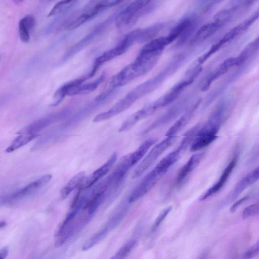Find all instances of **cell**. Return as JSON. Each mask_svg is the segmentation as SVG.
Listing matches in <instances>:
<instances>
[{"instance_id": "cell-1", "label": "cell", "mask_w": 259, "mask_h": 259, "mask_svg": "<svg viewBox=\"0 0 259 259\" xmlns=\"http://www.w3.org/2000/svg\"><path fill=\"white\" fill-rule=\"evenodd\" d=\"M155 2L135 1L117 13L115 22L119 28L131 27L142 17L151 12L155 7Z\"/></svg>"}, {"instance_id": "cell-2", "label": "cell", "mask_w": 259, "mask_h": 259, "mask_svg": "<svg viewBox=\"0 0 259 259\" xmlns=\"http://www.w3.org/2000/svg\"><path fill=\"white\" fill-rule=\"evenodd\" d=\"M162 52L140 51L136 59L121 69L125 79L128 82L150 71L158 61Z\"/></svg>"}, {"instance_id": "cell-3", "label": "cell", "mask_w": 259, "mask_h": 259, "mask_svg": "<svg viewBox=\"0 0 259 259\" xmlns=\"http://www.w3.org/2000/svg\"><path fill=\"white\" fill-rule=\"evenodd\" d=\"M140 29L133 30L127 33L113 48L105 51L94 61L91 74L93 76L98 68L103 64L124 54L135 42H137Z\"/></svg>"}, {"instance_id": "cell-4", "label": "cell", "mask_w": 259, "mask_h": 259, "mask_svg": "<svg viewBox=\"0 0 259 259\" xmlns=\"http://www.w3.org/2000/svg\"><path fill=\"white\" fill-rule=\"evenodd\" d=\"M121 2V1L118 0L90 1L78 15L65 24V29L68 30L74 29L95 17L101 12Z\"/></svg>"}, {"instance_id": "cell-5", "label": "cell", "mask_w": 259, "mask_h": 259, "mask_svg": "<svg viewBox=\"0 0 259 259\" xmlns=\"http://www.w3.org/2000/svg\"><path fill=\"white\" fill-rule=\"evenodd\" d=\"M168 169L158 163L141 181L130 195L128 202L133 203L144 196L161 179Z\"/></svg>"}, {"instance_id": "cell-6", "label": "cell", "mask_w": 259, "mask_h": 259, "mask_svg": "<svg viewBox=\"0 0 259 259\" xmlns=\"http://www.w3.org/2000/svg\"><path fill=\"white\" fill-rule=\"evenodd\" d=\"M117 14H115L95 27L81 39L74 44L65 53L62 61H65L97 39L110 26L115 20Z\"/></svg>"}, {"instance_id": "cell-7", "label": "cell", "mask_w": 259, "mask_h": 259, "mask_svg": "<svg viewBox=\"0 0 259 259\" xmlns=\"http://www.w3.org/2000/svg\"><path fill=\"white\" fill-rule=\"evenodd\" d=\"M176 140V136L166 137L156 144L137 166L134 171L133 178H137L142 176L157 159L172 145Z\"/></svg>"}, {"instance_id": "cell-8", "label": "cell", "mask_w": 259, "mask_h": 259, "mask_svg": "<svg viewBox=\"0 0 259 259\" xmlns=\"http://www.w3.org/2000/svg\"><path fill=\"white\" fill-rule=\"evenodd\" d=\"M69 109H63L58 111L57 113L56 112L31 123L22 129L18 134H37V132L46 128L52 123L65 118L69 114Z\"/></svg>"}, {"instance_id": "cell-9", "label": "cell", "mask_w": 259, "mask_h": 259, "mask_svg": "<svg viewBox=\"0 0 259 259\" xmlns=\"http://www.w3.org/2000/svg\"><path fill=\"white\" fill-rule=\"evenodd\" d=\"M117 152L113 153L102 166L85 177L79 190L83 191L90 189L98 181L103 178L110 171L117 159Z\"/></svg>"}, {"instance_id": "cell-10", "label": "cell", "mask_w": 259, "mask_h": 259, "mask_svg": "<svg viewBox=\"0 0 259 259\" xmlns=\"http://www.w3.org/2000/svg\"><path fill=\"white\" fill-rule=\"evenodd\" d=\"M258 178L259 168L257 167L238 181L224 200L223 205H228L234 201L245 190L255 183Z\"/></svg>"}, {"instance_id": "cell-11", "label": "cell", "mask_w": 259, "mask_h": 259, "mask_svg": "<svg viewBox=\"0 0 259 259\" xmlns=\"http://www.w3.org/2000/svg\"><path fill=\"white\" fill-rule=\"evenodd\" d=\"M238 161L237 156H235L225 168L218 181L206 190L200 197L199 200H205L218 193L224 187L235 167Z\"/></svg>"}, {"instance_id": "cell-12", "label": "cell", "mask_w": 259, "mask_h": 259, "mask_svg": "<svg viewBox=\"0 0 259 259\" xmlns=\"http://www.w3.org/2000/svg\"><path fill=\"white\" fill-rule=\"evenodd\" d=\"M135 102L127 95L116 102L107 111L97 114L93 119L94 122H100L108 120L129 108Z\"/></svg>"}, {"instance_id": "cell-13", "label": "cell", "mask_w": 259, "mask_h": 259, "mask_svg": "<svg viewBox=\"0 0 259 259\" xmlns=\"http://www.w3.org/2000/svg\"><path fill=\"white\" fill-rule=\"evenodd\" d=\"M52 176L47 174L13 193L9 198L10 201H15L29 196L47 185L52 179Z\"/></svg>"}, {"instance_id": "cell-14", "label": "cell", "mask_w": 259, "mask_h": 259, "mask_svg": "<svg viewBox=\"0 0 259 259\" xmlns=\"http://www.w3.org/2000/svg\"><path fill=\"white\" fill-rule=\"evenodd\" d=\"M200 101L188 109L170 127L165 134V137L176 136L190 122L197 110Z\"/></svg>"}, {"instance_id": "cell-15", "label": "cell", "mask_w": 259, "mask_h": 259, "mask_svg": "<svg viewBox=\"0 0 259 259\" xmlns=\"http://www.w3.org/2000/svg\"><path fill=\"white\" fill-rule=\"evenodd\" d=\"M236 66L235 58H229L221 63L208 76L201 88L203 92L207 90L212 82L219 77L228 72L231 68Z\"/></svg>"}, {"instance_id": "cell-16", "label": "cell", "mask_w": 259, "mask_h": 259, "mask_svg": "<svg viewBox=\"0 0 259 259\" xmlns=\"http://www.w3.org/2000/svg\"><path fill=\"white\" fill-rule=\"evenodd\" d=\"M204 156L201 152L192 155L187 162L180 169L176 178V183L179 185L197 167Z\"/></svg>"}, {"instance_id": "cell-17", "label": "cell", "mask_w": 259, "mask_h": 259, "mask_svg": "<svg viewBox=\"0 0 259 259\" xmlns=\"http://www.w3.org/2000/svg\"><path fill=\"white\" fill-rule=\"evenodd\" d=\"M85 178L84 171H81L74 176L62 188L60 196L64 199L67 197L74 190L80 187Z\"/></svg>"}, {"instance_id": "cell-18", "label": "cell", "mask_w": 259, "mask_h": 259, "mask_svg": "<svg viewBox=\"0 0 259 259\" xmlns=\"http://www.w3.org/2000/svg\"><path fill=\"white\" fill-rule=\"evenodd\" d=\"M163 27V24L157 23L144 29H140L137 42H147L155 38Z\"/></svg>"}, {"instance_id": "cell-19", "label": "cell", "mask_w": 259, "mask_h": 259, "mask_svg": "<svg viewBox=\"0 0 259 259\" xmlns=\"http://www.w3.org/2000/svg\"><path fill=\"white\" fill-rule=\"evenodd\" d=\"M35 25V19L32 15H27L21 19L19 23V33L23 42H28L30 39V31Z\"/></svg>"}, {"instance_id": "cell-20", "label": "cell", "mask_w": 259, "mask_h": 259, "mask_svg": "<svg viewBox=\"0 0 259 259\" xmlns=\"http://www.w3.org/2000/svg\"><path fill=\"white\" fill-rule=\"evenodd\" d=\"M221 28L213 21L201 26L196 32L192 40L193 42H201L214 34Z\"/></svg>"}, {"instance_id": "cell-21", "label": "cell", "mask_w": 259, "mask_h": 259, "mask_svg": "<svg viewBox=\"0 0 259 259\" xmlns=\"http://www.w3.org/2000/svg\"><path fill=\"white\" fill-rule=\"evenodd\" d=\"M169 44L170 42L166 36L159 37L147 42L140 51L151 53L162 52L164 48Z\"/></svg>"}, {"instance_id": "cell-22", "label": "cell", "mask_w": 259, "mask_h": 259, "mask_svg": "<svg viewBox=\"0 0 259 259\" xmlns=\"http://www.w3.org/2000/svg\"><path fill=\"white\" fill-rule=\"evenodd\" d=\"M258 37L248 44L241 51L240 54L235 57L236 66L239 65L252 57L258 50Z\"/></svg>"}, {"instance_id": "cell-23", "label": "cell", "mask_w": 259, "mask_h": 259, "mask_svg": "<svg viewBox=\"0 0 259 259\" xmlns=\"http://www.w3.org/2000/svg\"><path fill=\"white\" fill-rule=\"evenodd\" d=\"M218 137L207 134H196L190 145V150L192 152L199 151L212 143Z\"/></svg>"}, {"instance_id": "cell-24", "label": "cell", "mask_w": 259, "mask_h": 259, "mask_svg": "<svg viewBox=\"0 0 259 259\" xmlns=\"http://www.w3.org/2000/svg\"><path fill=\"white\" fill-rule=\"evenodd\" d=\"M38 136L35 134H19L6 149V152L11 153L26 145Z\"/></svg>"}, {"instance_id": "cell-25", "label": "cell", "mask_w": 259, "mask_h": 259, "mask_svg": "<svg viewBox=\"0 0 259 259\" xmlns=\"http://www.w3.org/2000/svg\"><path fill=\"white\" fill-rule=\"evenodd\" d=\"M78 1H61L57 2L50 11L47 17H51L65 12L68 9L73 7Z\"/></svg>"}, {"instance_id": "cell-26", "label": "cell", "mask_w": 259, "mask_h": 259, "mask_svg": "<svg viewBox=\"0 0 259 259\" xmlns=\"http://www.w3.org/2000/svg\"><path fill=\"white\" fill-rule=\"evenodd\" d=\"M136 244L135 240L125 243L110 259H124L133 250Z\"/></svg>"}, {"instance_id": "cell-27", "label": "cell", "mask_w": 259, "mask_h": 259, "mask_svg": "<svg viewBox=\"0 0 259 259\" xmlns=\"http://www.w3.org/2000/svg\"><path fill=\"white\" fill-rule=\"evenodd\" d=\"M259 212V205L258 203L252 204L243 210L242 217L243 219H247L251 217L258 214Z\"/></svg>"}, {"instance_id": "cell-28", "label": "cell", "mask_w": 259, "mask_h": 259, "mask_svg": "<svg viewBox=\"0 0 259 259\" xmlns=\"http://www.w3.org/2000/svg\"><path fill=\"white\" fill-rule=\"evenodd\" d=\"M171 206H168L164 208L161 211V212L159 213V214L156 218L154 223V225L152 227L153 230L156 229L159 226V225L163 222V221L165 219V217L167 215V214L171 210Z\"/></svg>"}, {"instance_id": "cell-29", "label": "cell", "mask_w": 259, "mask_h": 259, "mask_svg": "<svg viewBox=\"0 0 259 259\" xmlns=\"http://www.w3.org/2000/svg\"><path fill=\"white\" fill-rule=\"evenodd\" d=\"M259 252V243L256 242L250 247L243 255L242 259H251L256 256Z\"/></svg>"}, {"instance_id": "cell-30", "label": "cell", "mask_w": 259, "mask_h": 259, "mask_svg": "<svg viewBox=\"0 0 259 259\" xmlns=\"http://www.w3.org/2000/svg\"><path fill=\"white\" fill-rule=\"evenodd\" d=\"M249 198V196H245L240 199L237 200L231 207L230 211L233 212L236 210L238 207H239L242 203L247 200Z\"/></svg>"}, {"instance_id": "cell-31", "label": "cell", "mask_w": 259, "mask_h": 259, "mask_svg": "<svg viewBox=\"0 0 259 259\" xmlns=\"http://www.w3.org/2000/svg\"><path fill=\"white\" fill-rule=\"evenodd\" d=\"M9 253V248L7 246L3 247L0 250V259H6Z\"/></svg>"}, {"instance_id": "cell-32", "label": "cell", "mask_w": 259, "mask_h": 259, "mask_svg": "<svg viewBox=\"0 0 259 259\" xmlns=\"http://www.w3.org/2000/svg\"><path fill=\"white\" fill-rule=\"evenodd\" d=\"M7 225V223L5 221L0 222V229L5 227Z\"/></svg>"}]
</instances>
